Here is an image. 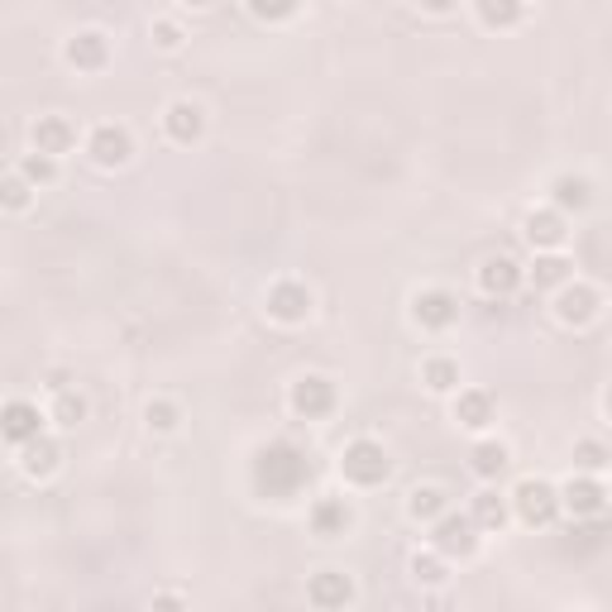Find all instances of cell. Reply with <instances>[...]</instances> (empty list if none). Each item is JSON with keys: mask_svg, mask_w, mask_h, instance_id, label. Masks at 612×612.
I'll list each match as a JSON object with an SVG mask.
<instances>
[{"mask_svg": "<svg viewBox=\"0 0 612 612\" xmlns=\"http://www.w3.org/2000/svg\"><path fill=\"white\" fill-rule=\"evenodd\" d=\"M388 474H393V460H388V450L379 446V440L359 436L349 440V446L340 450V478L355 488H379L388 484Z\"/></svg>", "mask_w": 612, "mask_h": 612, "instance_id": "7a4b0ae2", "label": "cell"}, {"mask_svg": "<svg viewBox=\"0 0 612 612\" xmlns=\"http://www.w3.org/2000/svg\"><path fill=\"white\" fill-rule=\"evenodd\" d=\"M264 311L278 325H302V321H311V311H316V297H311L307 282L282 278V282H273V288H268Z\"/></svg>", "mask_w": 612, "mask_h": 612, "instance_id": "5b68a950", "label": "cell"}, {"mask_svg": "<svg viewBox=\"0 0 612 612\" xmlns=\"http://www.w3.org/2000/svg\"><path fill=\"white\" fill-rule=\"evenodd\" d=\"M507 512H512V507H507V498L498 488H484V493H474V507H469V522H474L478 531H493V536H498V531L507 527Z\"/></svg>", "mask_w": 612, "mask_h": 612, "instance_id": "603a6c76", "label": "cell"}, {"mask_svg": "<svg viewBox=\"0 0 612 612\" xmlns=\"http://www.w3.org/2000/svg\"><path fill=\"white\" fill-rule=\"evenodd\" d=\"M575 469L579 474H603L608 469V446L603 440H579L575 446Z\"/></svg>", "mask_w": 612, "mask_h": 612, "instance_id": "d6a6232c", "label": "cell"}, {"mask_svg": "<svg viewBox=\"0 0 612 612\" xmlns=\"http://www.w3.org/2000/svg\"><path fill=\"white\" fill-rule=\"evenodd\" d=\"M163 135L173 139V145H197V139L206 135V111H201L192 96L168 101V111H163Z\"/></svg>", "mask_w": 612, "mask_h": 612, "instance_id": "7c38bea8", "label": "cell"}, {"mask_svg": "<svg viewBox=\"0 0 612 612\" xmlns=\"http://www.w3.org/2000/svg\"><path fill=\"white\" fill-rule=\"evenodd\" d=\"M603 507H608L603 474H579L575 469V478L559 488V512H575L584 522V517H603Z\"/></svg>", "mask_w": 612, "mask_h": 612, "instance_id": "9c48e42d", "label": "cell"}, {"mask_svg": "<svg viewBox=\"0 0 612 612\" xmlns=\"http://www.w3.org/2000/svg\"><path fill=\"white\" fill-rule=\"evenodd\" d=\"M20 173L34 182V187H44V182H54L58 177V159H48V153H24V163H20Z\"/></svg>", "mask_w": 612, "mask_h": 612, "instance_id": "836d02e7", "label": "cell"}, {"mask_svg": "<svg viewBox=\"0 0 612 612\" xmlns=\"http://www.w3.org/2000/svg\"><path fill=\"white\" fill-rule=\"evenodd\" d=\"M407 569H412V579L416 584H426V589H436V584H446V555L440 551H416L412 559H407Z\"/></svg>", "mask_w": 612, "mask_h": 612, "instance_id": "f1b7e54d", "label": "cell"}, {"mask_svg": "<svg viewBox=\"0 0 612 612\" xmlns=\"http://www.w3.org/2000/svg\"><path fill=\"white\" fill-rule=\"evenodd\" d=\"M507 460H512V450H507L503 440H478V446L469 450V469H474V478H484V484L503 474Z\"/></svg>", "mask_w": 612, "mask_h": 612, "instance_id": "d4e9b609", "label": "cell"}, {"mask_svg": "<svg viewBox=\"0 0 612 612\" xmlns=\"http://www.w3.org/2000/svg\"><path fill=\"white\" fill-rule=\"evenodd\" d=\"M149 38H153V48H159V54H177L182 48V24L177 20H153V30H149Z\"/></svg>", "mask_w": 612, "mask_h": 612, "instance_id": "e575fe53", "label": "cell"}, {"mask_svg": "<svg viewBox=\"0 0 612 612\" xmlns=\"http://www.w3.org/2000/svg\"><path fill=\"white\" fill-rule=\"evenodd\" d=\"M58 464H62V446L48 431H38V436H30L20 446V469L30 478H54L58 474Z\"/></svg>", "mask_w": 612, "mask_h": 612, "instance_id": "9a60e30c", "label": "cell"}, {"mask_svg": "<svg viewBox=\"0 0 612 612\" xmlns=\"http://www.w3.org/2000/svg\"><path fill=\"white\" fill-rule=\"evenodd\" d=\"M522 278H531V288H536V292H555L559 282L575 278V264H569L559 250H536V264H531Z\"/></svg>", "mask_w": 612, "mask_h": 612, "instance_id": "d6986e66", "label": "cell"}, {"mask_svg": "<svg viewBox=\"0 0 612 612\" xmlns=\"http://www.w3.org/2000/svg\"><path fill=\"white\" fill-rule=\"evenodd\" d=\"M182 5H192V10H206V5H216V0H182Z\"/></svg>", "mask_w": 612, "mask_h": 612, "instance_id": "74e56055", "label": "cell"}, {"mask_svg": "<svg viewBox=\"0 0 612 612\" xmlns=\"http://www.w3.org/2000/svg\"><path fill=\"white\" fill-rule=\"evenodd\" d=\"M244 5H250V15H254V20L282 24V20H292V15H297V5H302V0H244Z\"/></svg>", "mask_w": 612, "mask_h": 612, "instance_id": "1f68e13d", "label": "cell"}, {"mask_svg": "<svg viewBox=\"0 0 612 612\" xmlns=\"http://www.w3.org/2000/svg\"><path fill=\"white\" fill-rule=\"evenodd\" d=\"M34 206V182L24 173H0V211H30Z\"/></svg>", "mask_w": 612, "mask_h": 612, "instance_id": "83f0119b", "label": "cell"}, {"mask_svg": "<svg viewBox=\"0 0 612 612\" xmlns=\"http://www.w3.org/2000/svg\"><path fill=\"white\" fill-rule=\"evenodd\" d=\"M307 603L321 608V612H335L345 603H355V579L340 575V569H316L307 579Z\"/></svg>", "mask_w": 612, "mask_h": 612, "instance_id": "5bb4252c", "label": "cell"}, {"mask_svg": "<svg viewBox=\"0 0 612 612\" xmlns=\"http://www.w3.org/2000/svg\"><path fill=\"white\" fill-rule=\"evenodd\" d=\"M311 531H316L321 541H335V536H345L349 522H355V512H349V503L345 498H316L311 503Z\"/></svg>", "mask_w": 612, "mask_h": 612, "instance_id": "ac0fdd59", "label": "cell"}, {"mask_svg": "<svg viewBox=\"0 0 612 612\" xmlns=\"http://www.w3.org/2000/svg\"><path fill=\"white\" fill-rule=\"evenodd\" d=\"M416 5H422L426 15H450V10L460 5V0H416Z\"/></svg>", "mask_w": 612, "mask_h": 612, "instance_id": "d590c367", "label": "cell"}, {"mask_svg": "<svg viewBox=\"0 0 612 612\" xmlns=\"http://www.w3.org/2000/svg\"><path fill=\"white\" fill-rule=\"evenodd\" d=\"M522 234H527L531 250H559L569 230H565V216H559L555 206H551V211H531V216L522 220Z\"/></svg>", "mask_w": 612, "mask_h": 612, "instance_id": "44dd1931", "label": "cell"}, {"mask_svg": "<svg viewBox=\"0 0 612 612\" xmlns=\"http://www.w3.org/2000/svg\"><path fill=\"white\" fill-rule=\"evenodd\" d=\"M551 201H555V211L559 216H569V211H589L593 206V182L589 177H579V173H559L551 182Z\"/></svg>", "mask_w": 612, "mask_h": 612, "instance_id": "7402d4cb", "label": "cell"}, {"mask_svg": "<svg viewBox=\"0 0 612 612\" xmlns=\"http://www.w3.org/2000/svg\"><path fill=\"white\" fill-rule=\"evenodd\" d=\"M145 422H149V431L168 436V431H177V422H182V407H177V402H168V397H153L149 407H145Z\"/></svg>", "mask_w": 612, "mask_h": 612, "instance_id": "4dcf8cb0", "label": "cell"}, {"mask_svg": "<svg viewBox=\"0 0 612 612\" xmlns=\"http://www.w3.org/2000/svg\"><path fill=\"white\" fill-rule=\"evenodd\" d=\"M153 603H159V608H182V598H177V593H159Z\"/></svg>", "mask_w": 612, "mask_h": 612, "instance_id": "8d00e7d4", "label": "cell"}, {"mask_svg": "<svg viewBox=\"0 0 612 612\" xmlns=\"http://www.w3.org/2000/svg\"><path fill=\"white\" fill-rule=\"evenodd\" d=\"M478 288H484L488 297H512L517 288H522V268H517V258L488 254L484 264H478Z\"/></svg>", "mask_w": 612, "mask_h": 612, "instance_id": "e0dca14e", "label": "cell"}, {"mask_svg": "<svg viewBox=\"0 0 612 612\" xmlns=\"http://www.w3.org/2000/svg\"><path fill=\"white\" fill-rule=\"evenodd\" d=\"M307 484H311V454L297 446V440L278 436V440H268V446H258V454H254V493L258 498L282 503V498H297Z\"/></svg>", "mask_w": 612, "mask_h": 612, "instance_id": "6da1fadb", "label": "cell"}, {"mask_svg": "<svg viewBox=\"0 0 612 612\" xmlns=\"http://www.w3.org/2000/svg\"><path fill=\"white\" fill-rule=\"evenodd\" d=\"M288 402L302 422H325V416L335 412V402H340V393H335V383L325 379V373H302V379L292 383Z\"/></svg>", "mask_w": 612, "mask_h": 612, "instance_id": "52a82bcc", "label": "cell"}, {"mask_svg": "<svg viewBox=\"0 0 612 612\" xmlns=\"http://www.w3.org/2000/svg\"><path fill=\"white\" fill-rule=\"evenodd\" d=\"M507 507H512L531 531L551 527L559 517V488L551 484V478H522V484L512 488V498H507Z\"/></svg>", "mask_w": 612, "mask_h": 612, "instance_id": "3957f363", "label": "cell"}, {"mask_svg": "<svg viewBox=\"0 0 612 612\" xmlns=\"http://www.w3.org/2000/svg\"><path fill=\"white\" fill-rule=\"evenodd\" d=\"M478 531L474 522H469V512H454V507H446V512L431 522V551H440L446 559H464L478 551Z\"/></svg>", "mask_w": 612, "mask_h": 612, "instance_id": "277c9868", "label": "cell"}, {"mask_svg": "<svg viewBox=\"0 0 612 612\" xmlns=\"http://www.w3.org/2000/svg\"><path fill=\"white\" fill-rule=\"evenodd\" d=\"M86 153H91V163L96 168H125L129 159H135V139H129V129L125 125H96L86 135Z\"/></svg>", "mask_w": 612, "mask_h": 612, "instance_id": "30bf717a", "label": "cell"}, {"mask_svg": "<svg viewBox=\"0 0 612 612\" xmlns=\"http://www.w3.org/2000/svg\"><path fill=\"white\" fill-rule=\"evenodd\" d=\"M454 422H460L464 431H488L493 397L484 393V388H454Z\"/></svg>", "mask_w": 612, "mask_h": 612, "instance_id": "ffe728a7", "label": "cell"}, {"mask_svg": "<svg viewBox=\"0 0 612 612\" xmlns=\"http://www.w3.org/2000/svg\"><path fill=\"white\" fill-rule=\"evenodd\" d=\"M598 311H603V292H598L593 282H575V278H569V282H559V288H555V321L559 325H575V331H579V325H589Z\"/></svg>", "mask_w": 612, "mask_h": 612, "instance_id": "8992f818", "label": "cell"}, {"mask_svg": "<svg viewBox=\"0 0 612 612\" xmlns=\"http://www.w3.org/2000/svg\"><path fill=\"white\" fill-rule=\"evenodd\" d=\"M422 383L431 388V393H454V388H460V359H450V355L422 359Z\"/></svg>", "mask_w": 612, "mask_h": 612, "instance_id": "4316f807", "label": "cell"}, {"mask_svg": "<svg viewBox=\"0 0 612 612\" xmlns=\"http://www.w3.org/2000/svg\"><path fill=\"white\" fill-rule=\"evenodd\" d=\"M62 58H68V68H77V72H101L111 62V34L77 30L68 44H62Z\"/></svg>", "mask_w": 612, "mask_h": 612, "instance_id": "8fae6325", "label": "cell"}, {"mask_svg": "<svg viewBox=\"0 0 612 612\" xmlns=\"http://www.w3.org/2000/svg\"><path fill=\"white\" fill-rule=\"evenodd\" d=\"M446 507H450V493L436 488V484H416V488L407 493V512L416 517V522H436Z\"/></svg>", "mask_w": 612, "mask_h": 612, "instance_id": "484cf974", "label": "cell"}, {"mask_svg": "<svg viewBox=\"0 0 612 612\" xmlns=\"http://www.w3.org/2000/svg\"><path fill=\"white\" fill-rule=\"evenodd\" d=\"M412 321L431 335L450 331V325L460 321V297H454L450 288H422L412 297Z\"/></svg>", "mask_w": 612, "mask_h": 612, "instance_id": "ba28073f", "label": "cell"}, {"mask_svg": "<svg viewBox=\"0 0 612 612\" xmlns=\"http://www.w3.org/2000/svg\"><path fill=\"white\" fill-rule=\"evenodd\" d=\"M474 15L484 30H512L527 15V0H474Z\"/></svg>", "mask_w": 612, "mask_h": 612, "instance_id": "cb8c5ba5", "label": "cell"}, {"mask_svg": "<svg viewBox=\"0 0 612 612\" xmlns=\"http://www.w3.org/2000/svg\"><path fill=\"white\" fill-rule=\"evenodd\" d=\"M44 431V412H38V402L30 397H10L5 407H0V440H10V446H24L30 436Z\"/></svg>", "mask_w": 612, "mask_h": 612, "instance_id": "4fadbf2b", "label": "cell"}, {"mask_svg": "<svg viewBox=\"0 0 612 612\" xmlns=\"http://www.w3.org/2000/svg\"><path fill=\"white\" fill-rule=\"evenodd\" d=\"M54 422H58V426H82V422H86V397L72 393V388H58V397H54Z\"/></svg>", "mask_w": 612, "mask_h": 612, "instance_id": "f546056e", "label": "cell"}, {"mask_svg": "<svg viewBox=\"0 0 612 612\" xmlns=\"http://www.w3.org/2000/svg\"><path fill=\"white\" fill-rule=\"evenodd\" d=\"M34 149L48 153V159H58V153H68L77 145V125L68 120V115H38L34 129H30Z\"/></svg>", "mask_w": 612, "mask_h": 612, "instance_id": "2e32d148", "label": "cell"}]
</instances>
